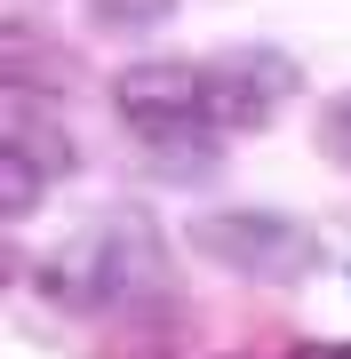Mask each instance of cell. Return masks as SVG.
<instances>
[{"label":"cell","instance_id":"6da1fadb","mask_svg":"<svg viewBox=\"0 0 351 359\" xmlns=\"http://www.w3.org/2000/svg\"><path fill=\"white\" fill-rule=\"evenodd\" d=\"M303 88L296 56L280 48H223L208 65H184V56H144L112 80V104L120 120L168 152V144H216V136H240V128H263L287 96Z\"/></svg>","mask_w":351,"mask_h":359},{"label":"cell","instance_id":"52a82bcc","mask_svg":"<svg viewBox=\"0 0 351 359\" xmlns=\"http://www.w3.org/2000/svg\"><path fill=\"white\" fill-rule=\"evenodd\" d=\"M287 359H351V344H303V351H287Z\"/></svg>","mask_w":351,"mask_h":359},{"label":"cell","instance_id":"277c9868","mask_svg":"<svg viewBox=\"0 0 351 359\" xmlns=\"http://www.w3.org/2000/svg\"><path fill=\"white\" fill-rule=\"evenodd\" d=\"M72 160H80V152H72L64 120L16 80V88H8V128H0V216L25 224L32 208L48 200V184L72 176Z\"/></svg>","mask_w":351,"mask_h":359},{"label":"cell","instance_id":"8992f818","mask_svg":"<svg viewBox=\"0 0 351 359\" xmlns=\"http://www.w3.org/2000/svg\"><path fill=\"white\" fill-rule=\"evenodd\" d=\"M312 136H319V152L336 160V168H351V88L319 104V120H312Z\"/></svg>","mask_w":351,"mask_h":359},{"label":"cell","instance_id":"5b68a950","mask_svg":"<svg viewBox=\"0 0 351 359\" xmlns=\"http://www.w3.org/2000/svg\"><path fill=\"white\" fill-rule=\"evenodd\" d=\"M80 8H88L104 32H152V25L176 16V0H80Z\"/></svg>","mask_w":351,"mask_h":359},{"label":"cell","instance_id":"3957f363","mask_svg":"<svg viewBox=\"0 0 351 359\" xmlns=\"http://www.w3.org/2000/svg\"><path fill=\"white\" fill-rule=\"evenodd\" d=\"M192 256H208L216 271H240L256 287H296L319 271L327 240L280 208H216V216H192Z\"/></svg>","mask_w":351,"mask_h":359},{"label":"cell","instance_id":"7a4b0ae2","mask_svg":"<svg viewBox=\"0 0 351 359\" xmlns=\"http://www.w3.org/2000/svg\"><path fill=\"white\" fill-rule=\"evenodd\" d=\"M40 295L72 320H112V311H136L144 295L168 287V248H160V224L144 208H96L80 231L40 256Z\"/></svg>","mask_w":351,"mask_h":359}]
</instances>
